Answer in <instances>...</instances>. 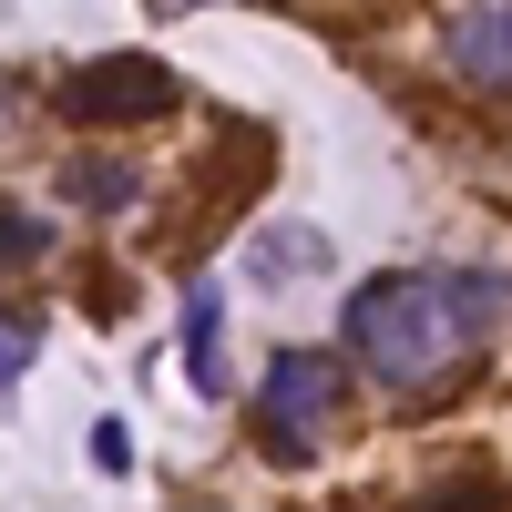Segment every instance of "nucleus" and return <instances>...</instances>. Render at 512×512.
I'll return each instance as SVG.
<instances>
[{"label":"nucleus","mask_w":512,"mask_h":512,"mask_svg":"<svg viewBox=\"0 0 512 512\" xmlns=\"http://www.w3.org/2000/svg\"><path fill=\"white\" fill-rule=\"evenodd\" d=\"M512 318V277L492 267H390L349 287V318H338V349H349L379 390L431 400L461 369L482 359V338Z\"/></svg>","instance_id":"obj_1"},{"label":"nucleus","mask_w":512,"mask_h":512,"mask_svg":"<svg viewBox=\"0 0 512 512\" xmlns=\"http://www.w3.org/2000/svg\"><path fill=\"white\" fill-rule=\"evenodd\" d=\"M328 420H338V359L328 349H277L267 379H256V441H267V461H318L328 441Z\"/></svg>","instance_id":"obj_2"},{"label":"nucleus","mask_w":512,"mask_h":512,"mask_svg":"<svg viewBox=\"0 0 512 512\" xmlns=\"http://www.w3.org/2000/svg\"><path fill=\"white\" fill-rule=\"evenodd\" d=\"M72 123H93V134H123V123H164L185 103V82L164 72L154 52H103V62H82L62 72V93H52Z\"/></svg>","instance_id":"obj_3"},{"label":"nucleus","mask_w":512,"mask_h":512,"mask_svg":"<svg viewBox=\"0 0 512 512\" xmlns=\"http://www.w3.org/2000/svg\"><path fill=\"white\" fill-rule=\"evenodd\" d=\"M441 52H451V72L472 82V93H512V0H472Z\"/></svg>","instance_id":"obj_4"},{"label":"nucleus","mask_w":512,"mask_h":512,"mask_svg":"<svg viewBox=\"0 0 512 512\" xmlns=\"http://www.w3.org/2000/svg\"><path fill=\"white\" fill-rule=\"evenodd\" d=\"M308 277H338V246L328 226H256L246 236V287H308Z\"/></svg>","instance_id":"obj_5"},{"label":"nucleus","mask_w":512,"mask_h":512,"mask_svg":"<svg viewBox=\"0 0 512 512\" xmlns=\"http://www.w3.org/2000/svg\"><path fill=\"white\" fill-rule=\"evenodd\" d=\"M62 195L82 205V216H123V205L144 195V164L134 154H72L62 164Z\"/></svg>","instance_id":"obj_6"},{"label":"nucleus","mask_w":512,"mask_h":512,"mask_svg":"<svg viewBox=\"0 0 512 512\" xmlns=\"http://www.w3.org/2000/svg\"><path fill=\"white\" fill-rule=\"evenodd\" d=\"M185 379L205 400H226V297L216 287H185Z\"/></svg>","instance_id":"obj_7"},{"label":"nucleus","mask_w":512,"mask_h":512,"mask_svg":"<svg viewBox=\"0 0 512 512\" xmlns=\"http://www.w3.org/2000/svg\"><path fill=\"white\" fill-rule=\"evenodd\" d=\"M31 349H41V318H31V308H11V318H0V390L31 369Z\"/></svg>","instance_id":"obj_8"},{"label":"nucleus","mask_w":512,"mask_h":512,"mask_svg":"<svg viewBox=\"0 0 512 512\" xmlns=\"http://www.w3.org/2000/svg\"><path fill=\"white\" fill-rule=\"evenodd\" d=\"M93 472H103V482L134 472V431H123V420H93Z\"/></svg>","instance_id":"obj_9"},{"label":"nucleus","mask_w":512,"mask_h":512,"mask_svg":"<svg viewBox=\"0 0 512 512\" xmlns=\"http://www.w3.org/2000/svg\"><path fill=\"white\" fill-rule=\"evenodd\" d=\"M41 246H52V226L21 216V205H0V256H41Z\"/></svg>","instance_id":"obj_10"},{"label":"nucleus","mask_w":512,"mask_h":512,"mask_svg":"<svg viewBox=\"0 0 512 512\" xmlns=\"http://www.w3.org/2000/svg\"><path fill=\"white\" fill-rule=\"evenodd\" d=\"M144 11H205V0H144Z\"/></svg>","instance_id":"obj_11"}]
</instances>
